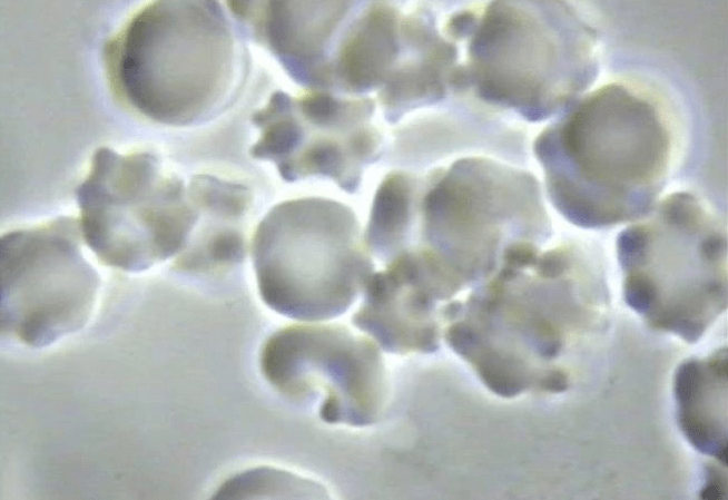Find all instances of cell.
Instances as JSON below:
<instances>
[{
  "label": "cell",
  "mask_w": 728,
  "mask_h": 500,
  "mask_svg": "<svg viewBox=\"0 0 728 500\" xmlns=\"http://www.w3.org/2000/svg\"><path fill=\"white\" fill-rule=\"evenodd\" d=\"M266 381L284 396L318 401L322 420L367 427L383 412L387 374L377 344L342 325H292L274 332L259 354Z\"/></svg>",
  "instance_id": "obj_11"
},
{
  "label": "cell",
  "mask_w": 728,
  "mask_h": 500,
  "mask_svg": "<svg viewBox=\"0 0 728 500\" xmlns=\"http://www.w3.org/2000/svg\"><path fill=\"white\" fill-rule=\"evenodd\" d=\"M374 111L370 97L319 90L293 97L277 90L252 115L259 137L249 154L272 161L286 182L319 176L353 194L383 153Z\"/></svg>",
  "instance_id": "obj_10"
},
{
  "label": "cell",
  "mask_w": 728,
  "mask_h": 500,
  "mask_svg": "<svg viewBox=\"0 0 728 500\" xmlns=\"http://www.w3.org/2000/svg\"><path fill=\"white\" fill-rule=\"evenodd\" d=\"M245 33L265 47L297 84L325 90L332 53L355 1H229Z\"/></svg>",
  "instance_id": "obj_12"
},
{
  "label": "cell",
  "mask_w": 728,
  "mask_h": 500,
  "mask_svg": "<svg viewBox=\"0 0 728 500\" xmlns=\"http://www.w3.org/2000/svg\"><path fill=\"white\" fill-rule=\"evenodd\" d=\"M727 249L705 199L669 194L617 236L626 304L650 329L697 343L727 308Z\"/></svg>",
  "instance_id": "obj_6"
},
{
  "label": "cell",
  "mask_w": 728,
  "mask_h": 500,
  "mask_svg": "<svg viewBox=\"0 0 728 500\" xmlns=\"http://www.w3.org/2000/svg\"><path fill=\"white\" fill-rule=\"evenodd\" d=\"M611 302L596 251L578 241L514 247L464 300L443 340L502 398L560 393L608 332Z\"/></svg>",
  "instance_id": "obj_1"
},
{
  "label": "cell",
  "mask_w": 728,
  "mask_h": 500,
  "mask_svg": "<svg viewBox=\"0 0 728 500\" xmlns=\"http://www.w3.org/2000/svg\"><path fill=\"white\" fill-rule=\"evenodd\" d=\"M109 86L125 106L166 126L207 122L228 110L249 73L238 28L217 1H155L104 46Z\"/></svg>",
  "instance_id": "obj_5"
},
{
  "label": "cell",
  "mask_w": 728,
  "mask_h": 500,
  "mask_svg": "<svg viewBox=\"0 0 728 500\" xmlns=\"http://www.w3.org/2000/svg\"><path fill=\"white\" fill-rule=\"evenodd\" d=\"M188 189L199 218L176 267L206 273L242 263L247 251L246 228L253 204L250 189L207 174L193 176Z\"/></svg>",
  "instance_id": "obj_15"
},
{
  "label": "cell",
  "mask_w": 728,
  "mask_h": 500,
  "mask_svg": "<svg viewBox=\"0 0 728 500\" xmlns=\"http://www.w3.org/2000/svg\"><path fill=\"white\" fill-rule=\"evenodd\" d=\"M75 194L87 245L104 264L130 273L180 254L199 218L188 185L148 151L98 148Z\"/></svg>",
  "instance_id": "obj_8"
},
{
  "label": "cell",
  "mask_w": 728,
  "mask_h": 500,
  "mask_svg": "<svg viewBox=\"0 0 728 500\" xmlns=\"http://www.w3.org/2000/svg\"><path fill=\"white\" fill-rule=\"evenodd\" d=\"M252 256L263 302L296 321L342 315L374 273L355 213L323 197L273 206L255 231Z\"/></svg>",
  "instance_id": "obj_7"
},
{
  "label": "cell",
  "mask_w": 728,
  "mask_h": 500,
  "mask_svg": "<svg viewBox=\"0 0 728 500\" xmlns=\"http://www.w3.org/2000/svg\"><path fill=\"white\" fill-rule=\"evenodd\" d=\"M728 350L719 347L681 362L673 375L676 420L686 440L701 454L727 465Z\"/></svg>",
  "instance_id": "obj_16"
},
{
  "label": "cell",
  "mask_w": 728,
  "mask_h": 500,
  "mask_svg": "<svg viewBox=\"0 0 728 500\" xmlns=\"http://www.w3.org/2000/svg\"><path fill=\"white\" fill-rule=\"evenodd\" d=\"M472 111L471 108L452 105L419 119L413 126L419 146L414 163L426 166L469 149L473 143L476 118Z\"/></svg>",
  "instance_id": "obj_17"
},
{
  "label": "cell",
  "mask_w": 728,
  "mask_h": 500,
  "mask_svg": "<svg viewBox=\"0 0 728 500\" xmlns=\"http://www.w3.org/2000/svg\"><path fill=\"white\" fill-rule=\"evenodd\" d=\"M402 18L396 3L355 2L335 43L325 91L353 96L378 91L400 58Z\"/></svg>",
  "instance_id": "obj_14"
},
{
  "label": "cell",
  "mask_w": 728,
  "mask_h": 500,
  "mask_svg": "<svg viewBox=\"0 0 728 500\" xmlns=\"http://www.w3.org/2000/svg\"><path fill=\"white\" fill-rule=\"evenodd\" d=\"M80 225L59 216L0 241L1 331L43 347L81 330L97 301L100 277L80 252Z\"/></svg>",
  "instance_id": "obj_9"
},
{
  "label": "cell",
  "mask_w": 728,
  "mask_h": 500,
  "mask_svg": "<svg viewBox=\"0 0 728 500\" xmlns=\"http://www.w3.org/2000/svg\"><path fill=\"white\" fill-rule=\"evenodd\" d=\"M447 35L465 43L453 94L531 122L562 112L597 80V30L564 1H492L451 14Z\"/></svg>",
  "instance_id": "obj_4"
},
{
  "label": "cell",
  "mask_w": 728,
  "mask_h": 500,
  "mask_svg": "<svg viewBox=\"0 0 728 500\" xmlns=\"http://www.w3.org/2000/svg\"><path fill=\"white\" fill-rule=\"evenodd\" d=\"M460 63L458 43L441 32L424 6L402 18V49L377 99L385 119L397 122L410 111L435 105L453 92Z\"/></svg>",
  "instance_id": "obj_13"
},
{
  "label": "cell",
  "mask_w": 728,
  "mask_h": 500,
  "mask_svg": "<svg viewBox=\"0 0 728 500\" xmlns=\"http://www.w3.org/2000/svg\"><path fill=\"white\" fill-rule=\"evenodd\" d=\"M552 223L539 180L488 156L424 174L399 170L384 213L382 256L401 255L439 303L490 277L508 252L542 246Z\"/></svg>",
  "instance_id": "obj_2"
},
{
  "label": "cell",
  "mask_w": 728,
  "mask_h": 500,
  "mask_svg": "<svg viewBox=\"0 0 728 500\" xmlns=\"http://www.w3.org/2000/svg\"><path fill=\"white\" fill-rule=\"evenodd\" d=\"M682 121L657 86L619 78L582 95L533 141L547 196L581 228L648 214L675 169Z\"/></svg>",
  "instance_id": "obj_3"
},
{
  "label": "cell",
  "mask_w": 728,
  "mask_h": 500,
  "mask_svg": "<svg viewBox=\"0 0 728 500\" xmlns=\"http://www.w3.org/2000/svg\"><path fill=\"white\" fill-rule=\"evenodd\" d=\"M259 497L324 498L325 489L316 482L276 468H255L225 481L214 498L245 499Z\"/></svg>",
  "instance_id": "obj_18"
}]
</instances>
